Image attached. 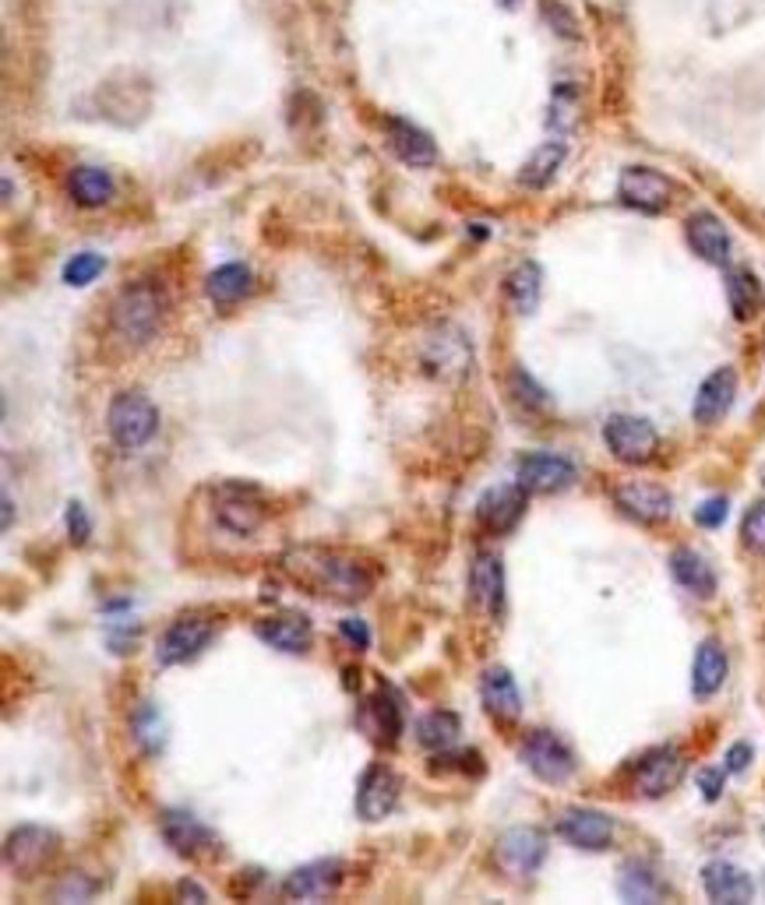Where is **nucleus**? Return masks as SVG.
<instances>
[{"instance_id": "obj_42", "label": "nucleus", "mask_w": 765, "mask_h": 905, "mask_svg": "<svg viewBox=\"0 0 765 905\" xmlns=\"http://www.w3.org/2000/svg\"><path fill=\"white\" fill-rule=\"evenodd\" d=\"M726 518V500L723 497H709L705 504H699L696 508V521L702 525V529H716V525H723Z\"/></svg>"}, {"instance_id": "obj_11", "label": "nucleus", "mask_w": 765, "mask_h": 905, "mask_svg": "<svg viewBox=\"0 0 765 905\" xmlns=\"http://www.w3.org/2000/svg\"><path fill=\"white\" fill-rule=\"evenodd\" d=\"M346 877V863L343 860H314L297 866L293 874H287L282 881V895L290 902H314V898H328Z\"/></svg>"}, {"instance_id": "obj_41", "label": "nucleus", "mask_w": 765, "mask_h": 905, "mask_svg": "<svg viewBox=\"0 0 765 905\" xmlns=\"http://www.w3.org/2000/svg\"><path fill=\"white\" fill-rule=\"evenodd\" d=\"M511 385H515V395H519L526 406H547V395H543V388H540L537 381H532V377H529L526 370H515Z\"/></svg>"}, {"instance_id": "obj_38", "label": "nucleus", "mask_w": 765, "mask_h": 905, "mask_svg": "<svg viewBox=\"0 0 765 905\" xmlns=\"http://www.w3.org/2000/svg\"><path fill=\"white\" fill-rule=\"evenodd\" d=\"M741 539L744 547L755 550V553H765V500L752 504L748 515L741 521Z\"/></svg>"}, {"instance_id": "obj_34", "label": "nucleus", "mask_w": 765, "mask_h": 905, "mask_svg": "<svg viewBox=\"0 0 765 905\" xmlns=\"http://www.w3.org/2000/svg\"><path fill=\"white\" fill-rule=\"evenodd\" d=\"M561 162H564V144L561 141H547V144H540V149L526 159L519 180H522L526 187H537L540 191V187L550 184V180H554V173L561 170Z\"/></svg>"}, {"instance_id": "obj_47", "label": "nucleus", "mask_w": 765, "mask_h": 905, "mask_svg": "<svg viewBox=\"0 0 765 905\" xmlns=\"http://www.w3.org/2000/svg\"><path fill=\"white\" fill-rule=\"evenodd\" d=\"M11 518H14V504L4 497V529H11Z\"/></svg>"}, {"instance_id": "obj_46", "label": "nucleus", "mask_w": 765, "mask_h": 905, "mask_svg": "<svg viewBox=\"0 0 765 905\" xmlns=\"http://www.w3.org/2000/svg\"><path fill=\"white\" fill-rule=\"evenodd\" d=\"M176 892H181V898H194V902H205V892H202V888H198V884H194V881H181V888H176Z\"/></svg>"}, {"instance_id": "obj_15", "label": "nucleus", "mask_w": 765, "mask_h": 905, "mask_svg": "<svg viewBox=\"0 0 765 905\" xmlns=\"http://www.w3.org/2000/svg\"><path fill=\"white\" fill-rule=\"evenodd\" d=\"M265 504L255 491H244V486H223L216 500V521L226 532L234 536H251L265 525Z\"/></svg>"}, {"instance_id": "obj_16", "label": "nucleus", "mask_w": 765, "mask_h": 905, "mask_svg": "<svg viewBox=\"0 0 765 905\" xmlns=\"http://www.w3.org/2000/svg\"><path fill=\"white\" fill-rule=\"evenodd\" d=\"M558 836L564 842H572L575 849H607L614 842V821L603 810L593 807H575L564 810L558 821Z\"/></svg>"}, {"instance_id": "obj_2", "label": "nucleus", "mask_w": 765, "mask_h": 905, "mask_svg": "<svg viewBox=\"0 0 765 905\" xmlns=\"http://www.w3.org/2000/svg\"><path fill=\"white\" fill-rule=\"evenodd\" d=\"M163 314H166L163 289L149 285V282H134L128 289H120V297L114 300L110 324L123 342H134V346H141V342H149L159 332Z\"/></svg>"}, {"instance_id": "obj_14", "label": "nucleus", "mask_w": 765, "mask_h": 905, "mask_svg": "<svg viewBox=\"0 0 765 905\" xmlns=\"http://www.w3.org/2000/svg\"><path fill=\"white\" fill-rule=\"evenodd\" d=\"M399 793H402V778L396 772L388 765H370L357 786V814L364 821H381L396 810Z\"/></svg>"}, {"instance_id": "obj_37", "label": "nucleus", "mask_w": 765, "mask_h": 905, "mask_svg": "<svg viewBox=\"0 0 765 905\" xmlns=\"http://www.w3.org/2000/svg\"><path fill=\"white\" fill-rule=\"evenodd\" d=\"M103 268H106V261L99 255H93V250H82V255H75L64 265V282L82 289L88 282H96L103 276Z\"/></svg>"}, {"instance_id": "obj_17", "label": "nucleus", "mask_w": 765, "mask_h": 905, "mask_svg": "<svg viewBox=\"0 0 765 905\" xmlns=\"http://www.w3.org/2000/svg\"><path fill=\"white\" fill-rule=\"evenodd\" d=\"M614 500H617V508L632 515L635 521H664L670 511H674V500L670 494L664 491V486H656V483H643V480H632V483H621L617 491H614Z\"/></svg>"}, {"instance_id": "obj_3", "label": "nucleus", "mask_w": 765, "mask_h": 905, "mask_svg": "<svg viewBox=\"0 0 765 905\" xmlns=\"http://www.w3.org/2000/svg\"><path fill=\"white\" fill-rule=\"evenodd\" d=\"M106 430H110V438L120 451H138L155 438L159 409L152 406L149 395L120 391L110 402V412H106Z\"/></svg>"}, {"instance_id": "obj_22", "label": "nucleus", "mask_w": 765, "mask_h": 905, "mask_svg": "<svg viewBox=\"0 0 765 905\" xmlns=\"http://www.w3.org/2000/svg\"><path fill=\"white\" fill-rule=\"evenodd\" d=\"M255 635L265 645L297 656V651H308V645L314 638V627H311V621L304 617V613H276V617H265V621L255 624Z\"/></svg>"}, {"instance_id": "obj_13", "label": "nucleus", "mask_w": 765, "mask_h": 905, "mask_svg": "<svg viewBox=\"0 0 765 905\" xmlns=\"http://www.w3.org/2000/svg\"><path fill=\"white\" fill-rule=\"evenodd\" d=\"M575 465L561 459V455H526L519 465H515V480L526 494H558V491H568V486L575 483Z\"/></svg>"}, {"instance_id": "obj_43", "label": "nucleus", "mask_w": 765, "mask_h": 905, "mask_svg": "<svg viewBox=\"0 0 765 905\" xmlns=\"http://www.w3.org/2000/svg\"><path fill=\"white\" fill-rule=\"evenodd\" d=\"M340 635H343L353 648H357V651L370 648V631H367V624L357 621V617H346V621L340 624Z\"/></svg>"}, {"instance_id": "obj_12", "label": "nucleus", "mask_w": 765, "mask_h": 905, "mask_svg": "<svg viewBox=\"0 0 765 905\" xmlns=\"http://www.w3.org/2000/svg\"><path fill=\"white\" fill-rule=\"evenodd\" d=\"M522 515H526V491L519 483L491 486V491L476 500V521H480V529L491 536L511 532Z\"/></svg>"}, {"instance_id": "obj_23", "label": "nucleus", "mask_w": 765, "mask_h": 905, "mask_svg": "<svg viewBox=\"0 0 765 905\" xmlns=\"http://www.w3.org/2000/svg\"><path fill=\"white\" fill-rule=\"evenodd\" d=\"M734 395H737V374L731 370V367H720V370H713L702 381V388H699V395H696V420L699 423H720L726 412H731V406H734Z\"/></svg>"}, {"instance_id": "obj_7", "label": "nucleus", "mask_w": 765, "mask_h": 905, "mask_svg": "<svg viewBox=\"0 0 765 905\" xmlns=\"http://www.w3.org/2000/svg\"><path fill=\"white\" fill-rule=\"evenodd\" d=\"M212 635H216V624L202 613H187V617H176L166 631L163 638L155 645V659L163 666H181L194 656H202L208 648Z\"/></svg>"}, {"instance_id": "obj_40", "label": "nucleus", "mask_w": 765, "mask_h": 905, "mask_svg": "<svg viewBox=\"0 0 765 905\" xmlns=\"http://www.w3.org/2000/svg\"><path fill=\"white\" fill-rule=\"evenodd\" d=\"M93 895H96V881H85L82 874L64 877V884H57V892H53V898H61V902H85Z\"/></svg>"}, {"instance_id": "obj_18", "label": "nucleus", "mask_w": 765, "mask_h": 905, "mask_svg": "<svg viewBox=\"0 0 765 905\" xmlns=\"http://www.w3.org/2000/svg\"><path fill=\"white\" fill-rule=\"evenodd\" d=\"M685 762L674 747H656L635 765V789L643 796H664L681 783Z\"/></svg>"}, {"instance_id": "obj_31", "label": "nucleus", "mask_w": 765, "mask_h": 905, "mask_svg": "<svg viewBox=\"0 0 765 905\" xmlns=\"http://www.w3.org/2000/svg\"><path fill=\"white\" fill-rule=\"evenodd\" d=\"M508 300H511V306L519 314H532L537 311V303H540V289H543V276H540V265H532V261H526V265H519L508 276Z\"/></svg>"}, {"instance_id": "obj_32", "label": "nucleus", "mask_w": 765, "mask_h": 905, "mask_svg": "<svg viewBox=\"0 0 765 905\" xmlns=\"http://www.w3.org/2000/svg\"><path fill=\"white\" fill-rule=\"evenodd\" d=\"M131 730H134V744L146 751L149 757H155L159 751L166 747V722L159 715V709L152 701H141L134 715H131Z\"/></svg>"}, {"instance_id": "obj_45", "label": "nucleus", "mask_w": 765, "mask_h": 905, "mask_svg": "<svg viewBox=\"0 0 765 905\" xmlns=\"http://www.w3.org/2000/svg\"><path fill=\"white\" fill-rule=\"evenodd\" d=\"M752 762V747L748 744H734L731 751H726V772H744Z\"/></svg>"}, {"instance_id": "obj_33", "label": "nucleus", "mask_w": 765, "mask_h": 905, "mask_svg": "<svg viewBox=\"0 0 765 905\" xmlns=\"http://www.w3.org/2000/svg\"><path fill=\"white\" fill-rule=\"evenodd\" d=\"M726 300L737 321H752L762 311V285L752 271H731L726 276Z\"/></svg>"}, {"instance_id": "obj_8", "label": "nucleus", "mask_w": 765, "mask_h": 905, "mask_svg": "<svg viewBox=\"0 0 765 905\" xmlns=\"http://www.w3.org/2000/svg\"><path fill=\"white\" fill-rule=\"evenodd\" d=\"M159 828H163V839L173 845L176 856H187V860L219 856V836L187 810H166Z\"/></svg>"}, {"instance_id": "obj_1", "label": "nucleus", "mask_w": 765, "mask_h": 905, "mask_svg": "<svg viewBox=\"0 0 765 905\" xmlns=\"http://www.w3.org/2000/svg\"><path fill=\"white\" fill-rule=\"evenodd\" d=\"M282 568L293 574L297 585L311 589V595H332V600L343 603H357L375 589V574L367 571V564L335 550H293L282 557Z\"/></svg>"}, {"instance_id": "obj_36", "label": "nucleus", "mask_w": 765, "mask_h": 905, "mask_svg": "<svg viewBox=\"0 0 765 905\" xmlns=\"http://www.w3.org/2000/svg\"><path fill=\"white\" fill-rule=\"evenodd\" d=\"M459 715L455 712H427L420 722H417V740L423 747H431V751H449L455 740H459Z\"/></svg>"}, {"instance_id": "obj_21", "label": "nucleus", "mask_w": 765, "mask_h": 905, "mask_svg": "<svg viewBox=\"0 0 765 905\" xmlns=\"http://www.w3.org/2000/svg\"><path fill=\"white\" fill-rule=\"evenodd\" d=\"M702 888L720 905H744L755 895V881L744 874L741 866L726 863V860H713V863H705V871H702Z\"/></svg>"}, {"instance_id": "obj_24", "label": "nucleus", "mask_w": 765, "mask_h": 905, "mask_svg": "<svg viewBox=\"0 0 765 905\" xmlns=\"http://www.w3.org/2000/svg\"><path fill=\"white\" fill-rule=\"evenodd\" d=\"M385 131H388L391 152H396L406 166H434L438 162V149H434L431 134L420 131L417 123L391 117V120H385Z\"/></svg>"}, {"instance_id": "obj_25", "label": "nucleus", "mask_w": 765, "mask_h": 905, "mask_svg": "<svg viewBox=\"0 0 765 905\" xmlns=\"http://www.w3.org/2000/svg\"><path fill=\"white\" fill-rule=\"evenodd\" d=\"M357 722L367 730V736L378 740V744H396L399 733H402V709H399L396 694L375 691L360 704Z\"/></svg>"}, {"instance_id": "obj_4", "label": "nucleus", "mask_w": 765, "mask_h": 905, "mask_svg": "<svg viewBox=\"0 0 765 905\" xmlns=\"http://www.w3.org/2000/svg\"><path fill=\"white\" fill-rule=\"evenodd\" d=\"M57 849H61L57 831L40 828V825H25V828H18L8 836L4 866L14 877H32V874H40L53 856H57Z\"/></svg>"}, {"instance_id": "obj_10", "label": "nucleus", "mask_w": 765, "mask_h": 905, "mask_svg": "<svg viewBox=\"0 0 765 905\" xmlns=\"http://www.w3.org/2000/svg\"><path fill=\"white\" fill-rule=\"evenodd\" d=\"M497 863L505 866L511 877H529L540 871L547 856V839L540 828H508L494 849Z\"/></svg>"}, {"instance_id": "obj_28", "label": "nucleus", "mask_w": 765, "mask_h": 905, "mask_svg": "<svg viewBox=\"0 0 765 905\" xmlns=\"http://www.w3.org/2000/svg\"><path fill=\"white\" fill-rule=\"evenodd\" d=\"M670 574L678 578V585H685L691 595H713L716 592V571H713V564H709L702 553L688 550V547L674 550Z\"/></svg>"}, {"instance_id": "obj_35", "label": "nucleus", "mask_w": 765, "mask_h": 905, "mask_svg": "<svg viewBox=\"0 0 765 905\" xmlns=\"http://www.w3.org/2000/svg\"><path fill=\"white\" fill-rule=\"evenodd\" d=\"M617 892H621V898H628V902H660L664 898V881L656 877L646 863H625Z\"/></svg>"}, {"instance_id": "obj_39", "label": "nucleus", "mask_w": 765, "mask_h": 905, "mask_svg": "<svg viewBox=\"0 0 765 905\" xmlns=\"http://www.w3.org/2000/svg\"><path fill=\"white\" fill-rule=\"evenodd\" d=\"M64 521H67V532H71V539H75L78 547H85L88 536H93V518H88V511L82 508L78 500H71V504H67V515H64Z\"/></svg>"}, {"instance_id": "obj_20", "label": "nucleus", "mask_w": 765, "mask_h": 905, "mask_svg": "<svg viewBox=\"0 0 765 905\" xmlns=\"http://www.w3.org/2000/svg\"><path fill=\"white\" fill-rule=\"evenodd\" d=\"M688 247L709 265H726L731 261V233L716 219L713 212H696L685 226Z\"/></svg>"}, {"instance_id": "obj_9", "label": "nucleus", "mask_w": 765, "mask_h": 905, "mask_svg": "<svg viewBox=\"0 0 765 905\" xmlns=\"http://www.w3.org/2000/svg\"><path fill=\"white\" fill-rule=\"evenodd\" d=\"M617 197L638 212H664L674 197V180L649 166H628L617 180Z\"/></svg>"}, {"instance_id": "obj_26", "label": "nucleus", "mask_w": 765, "mask_h": 905, "mask_svg": "<svg viewBox=\"0 0 765 905\" xmlns=\"http://www.w3.org/2000/svg\"><path fill=\"white\" fill-rule=\"evenodd\" d=\"M480 694H484V704L494 719L502 722H515L522 715V694H519V683L508 674L505 666H491L484 680H480Z\"/></svg>"}, {"instance_id": "obj_27", "label": "nucleus", "mask_w": 765, "mask_h": 905, "mask_svg": "<svg viewBox=\"0 0 765 905\" xmlns=\"http://www.w3.org/2000/svg\"><path fill=\"white\" fill-rule=\"evenodd\" d=\"M726 680V651L716 638H705L696 651V666H691V691L696 698H713Z\"/></svg>"}, {"instance_id": "obj_44", "label": "nucleus", "mask_w": 765, "mask_h": 905, "mask_svg": "<svg viewBox=\"0 0 765 905\" xmlns=\"http://www.w3.org/2000/svg\"><path fill=\"white\" fill-rule=\"evenodd\" d=\"M699 789L705 800H720V793H723V772L720 768H702L699 772Z\"/></svg>"}, {"instance_id": "obj_5", "label": "nucleus", "mask_w": 765, "mask_h": 905, "mask_svg": "<svg viewBox=\"0 0 765 905\" xmlns=\"http://www.w3.org/2000/svg\"><path fill=\"white\" fill-rule=\"evenodd\" d=\"M603 441H607L617 462L646 465L660 448V433L643 416H611L607 427H603Z\"/></svg>"}, {"instance_id": "obj_19", "label": "nucleus", "mask_w": 765, "mask_h": 905, "mask_svg": "<svg viewBox=\"0 0 765 905\" xmlns=\"http://www.w3.org/2000/svg\"><path fill=\"white\" fill-rule=\"evenodd\" d=\"M470 592H473V603L497 617L505 606V568H502V557L497 553H476L473 564H470Z\"/></svg>"}, {"instance_id": "obj_29", "label": "nucleus", "mask_w": 765, "mask_h": 905, "mask_svg": "<svg viewBox=\"0 0 765 905\" xmlns=\"http://www.w3.org/2000/svg\"><path fill=\"white\" fill-rule=\"evenodd\" d=\"M114 176L99 166H75L67 176V194L75 197L82 208H99L114 197Z\"/></svg>"}, {"instance_id": "obj_30", "label": "nucleus", "mask_w": 765, "mask_h": 905, "mask_svg": "<svg viewBox=\"0 0 765 905\" xmlns=\"http://www.w3.org/2000/svg\"><path fill=\"white\" fill-rule=\"evenodd\" d=\"M205 293H208L212 303H219V306L244 300L247 293H251V268H247V265H223V268H216L208 276V282H205Z\"/></svg>"}, {"instance_id": "obj_6", "label": "nucleus", "mask_w": 765, "mask_h": 905, "mask_svg": "<svg viewBox=\"0 0 765 905\" xmlns=\"http://www.w3.org/2000/svg\"><path fill=\"white\" fill-rule=\"evenodd\" d=\"M522 762L540 783H550V786H561L575 775V754L550 730H532L522 740Z\"/></svg>"}]
</instances>
